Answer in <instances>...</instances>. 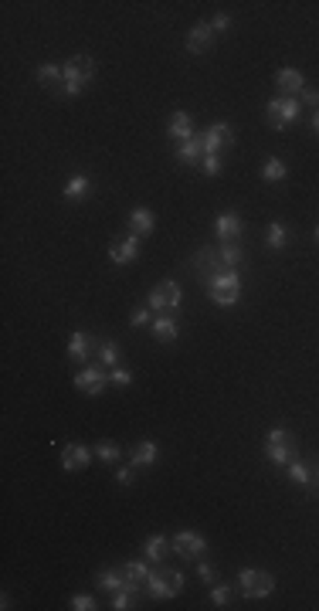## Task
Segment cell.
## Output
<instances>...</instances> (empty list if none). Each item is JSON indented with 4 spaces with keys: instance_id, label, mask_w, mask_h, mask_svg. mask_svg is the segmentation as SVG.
Instances as JSON below:
<instances>
[{
    "instance_id": "30",
    "label": "cell",
    "mask_w": 319,
    "mask_h": 611,
    "mask_svg": "<svg viewBox=\"0 0 319 611\" xmlns=\"http://www.w3.org/2000/svg\"><path fill=\"white\" fill-rule=\"evenodd\" d=\"M122 571H126V578L133 580V584L146 588V580H150V567H146V564H139V561H129V564H122Z\"/></svg>"
},
{
    "instance_id": "19",
    "label": "cell",
    "mask_w": 319,
    "mask_h": 611,
    "mask_svg": "<svg viewBox=\"0 0 319 611\" xmlns=\"http://www.w3.org/2000/svg\"><path fill=\"white\" fill-rule=\"evenodd\" d=\"M153 211L150 207H136V211L129 214V234H136V238H143V234H150L153 231Z\"/></svg>"
},
{
    "instance_id": "39",
    "label": "cell",
    "mask_w": 319,
    "mask_h": 611,
    "mask_svg": "<svg viewBox=\"0 0 319 611\" xmlns=\"http://www.w3.org/2000/svg\"><path fill=\"white\" fill-rule=\"evenodd\" d=\"M299 99H303L306 106L319 109V92H316V89H303V92H299Z\"/></svg>"
},
{
    "instance_id": "22",
    "label": "cell",
    "mask_w": 319,
    "mask_h": 611,
    "mask_svg": "<svg viewBox=\"0 0 319 611\" xmlns=\"http://www.w3.org/2000/svg\"><path fill=\"white\" fill-rule=\"evenodd\" d=\"M129 584H133V580L126 578V571H116V567H112V571H102V574H99V588H106V591H112V595H116V591H119V588H129Z\"/></svg>"
},
{
    "instance_id": "44",
    "label": "cell",
    "mask_w": 319,
    "mask_h": 611,
    "mask_svg": "<svg viewBox=\"0 0 319 611\" xmlns=\"http://www.w3.org/2000/svg\"><path fill=\"white\" fill-rule=\"evenodd\" d=\"M313 129H316V133H319V109H316V112H313Z\"/></svg>"
},
{
    "instance_id": "45",
    "label": "cell",
    "mask_w": 319,
    "mask_h": 611,
    "mask_svg": "<svg viewBox=\"0 0 319 611\" xmlns=\"http://www.w3.org/2000/svg\"><path fill=\"white\" fill-rule=\"evenodd\" d=\"M316 242H319V228H316Z\"/></svg>"
},
{
    "instance_id": "29",
    "label": "cell",
    "mask_w": 319,
    "mask_h": 611,
    "mask_svg": "<svg viewBox=\"0 0 319 611\" xmlns=\"http://www.w3.org/2000/svg\"><path fill=\"white\" fill-rule=\"evenodd\" d=\"M286 242H289V231H286V225H282V221H272V225H269V248H272V252H282V248H286Z\"/></svg>"
},
{
    "instance_id": "1",
    "label": "cell",
    "mask_w": 319,
    "mask_h": 611,
    "mask_svg": "<svg viewBox=\"0 0 319 611\" xmlns=\"http://www.w3.org/2000/svg\"><path fill=\"white\" fill-rule=\"evenodd\" d=\"M61 75H65V85H61L65 95H82L85 85L95 78V61L89 55H75V58H68L61 65Z\"/></svg>"
},
{
    "instance_id": "27",
    "label": "cell",
    "mask_w": 319,
    "mask_h": 611,
    "mask_svg": "<svg viewBox=\"0 0 319 611\" xmlns=\"http://www.w3.org/2000/svg\"><path fill=\"white\" fill-rule=\"evenodd\" d=\"M136 591H139V584H129V588H119V591H116V598H112V608H116V611L136 608Z\"/></svg>"
},
{
    "instance_id": "12",
    "label": "cell",
    "mask_w": 319,
    "mask_h": 611,
    "mask_svg": "<svg viewBox=\"0 0 319 611\" xmlns=\"http://www.w3.org/2000/svg\"><path fill=\"white\" fill-rule=\"evenodd\" d=\"M214 34H217V31H214L211 24H194V31L187 34V51H190V55H204V51H211Z\"/></svg>"
},
{
    "instance_id": "17",
    "label": "cell",
    "mask_w": 319,
    "mask_h": 611,
    "mask_svg": "<svg viewBox=\"0 0 319 611\" xmlns=\"http://www.w3.org/2000/svg\"><path fill=\"white\" fill-rule=\"evenodd\" d=\"M95 350H99V347H95L89 340V333H82V330H75L72 340H68V357H72V360H92V353Z\"/></svg>"
},
{
    "instance_id": "4",
    "label": "cell",
    "mask_w": 319,
    "mask_h": 611,
    "mask_svg": "<svg viewBox=\"0 0 319 611\" xmlns=\"http://www.w3.org/2000/svg\"><path fill=\"white\" fill-rule=\"evenodd\" d=\"M265 116H269V126H272V129H286L292 122H299V99H292V95L272 99V102L265 106Z\"/></svg>"
},
{
    "instance_id": "34",
    "label": "cell",
    "mask_w": 319,
    "mask_h": 611,
    "mask_svg": "<svg viewBox=\"0 0 319 611\" xmlns=\"http://www.w3.org/2000/svg\"><path fill=\"white\" fill-rule=\"evenodd\" d=\"M95 455L102 458V462H119V445H112V442H99V448H95Z\"/></svg>"
},
{
    "instance_id": "28",
    "label": "cell",
    "mask_w": 319,
    "mask_h": 611,
    "mask_svg": "<svg viewBox=\"0 0 319 611\" xmlns=\"http://www.w3.org/2000/svg\"><path fill=\"white\" fill-rule=\"evenodd\" d=\"M38 82L48 85V89H61V85H65V75H61V68H55V65H41V68H38Z\"/></svg>"
},
{
    "instance_id": "18",
    "label": "cell",
    "mask_w": 319,
    "mask_h": 611,
    "mask_svg": "<svg viewBox=\"0 0 319 611\" xmlns=\"http://www.w3.org/2000/svg\"><path fill=\"white\" fill-rule=\"evenodd\" d=\"M177 156H180L183 163H200V160L207 156V146H204V136H190V139H183L180 146H177Z\"/></svg>"
},
{
    "instance_id": "40",
    "label": "cell",
    "mask_w": 319,
    "mask_h": 611,
    "mask_svg": "<svg viewBox=\"0 0 319 611\" xmlns=\"http://www.w3.org/2000/svg\"><path fill=\"white\" fill-rule=\"evenodd\" d=\"M112 384H119V387H126V384H133V374H129V370H119V367H116V370H112Z\"/></svg>"
},
{
    "instance_id": "7",
    "label": "cell",
    "mask_w": 319,
    "mask_h": 611,
    "mask_svg": "<svg viewBox=\"0 0 319 611\" xmlns=\"http://www.w3.org/2000/svg\"><path fill=\"white\" fill-rule=\"evenodd\" d=\"M146 306H150L153 313H177L180 309V286L177 282H160L146 296Z\"/></svg>"
},
{
    "instance_id": "2",
    "label": "cell",
    "mask_w": 319,
    "mask_h": 611,
    "mask_svg": "<svg viewBox=\"0 0 319 611\" xmlns=\"http://www.w3.org/2000/svg\"><path fill=\"white\" fill-rule=\"evenodd\" d=\"M207 289H211V299L217 306H234L242 299V279H238L234 269H228V272L214 275L211 282H207Z\"/></svg>"
},
{
    "instance_id": "23",
    "label": "cell",
    "mask_w": 319,
    "mask_h": 611,
    "mask_svg": "<svg viewBox=\"0 0 319 611\" xmlns=\"http://www.w3.org/2000/svg\"><path fill=\"white\" fill-rule=\"evenodd\" d=\"M167 133L173 139H190L194 136V126H190V116H187V112H173V119H170V126H167Z\"/></svg>"
},
{
    "instance_id": "10",
    "label": "cell",
    "mask_w": 319,
    "mask_h": 611,
    "mask_svg": "<svg viewBox=\"0 0 319 611\" xmlns=\"http://www.w3.org/2000/svg\"><path fill=\"white\" fill-rule=\"evenodd\" d=\"M194 269H198V275H200V279H207V282H211L214 275L228 272V269L221 265V255H217V248H200L198 255H194Z\"/></svg>"
},
{
    "instance_id": "9",
    "label": "cell",
    "mask_w": 319,
    "mask_h": 611,
    "mask_svg": "<svg viewBox=\"0 0 319 611\" xmlns=\"http://www.w3.org/2000/svg\"><path fill=\"white\" fill-rule=\"evenodd\" d=\"M204 550H207V544H204V536H200V534L183 530V534L173 536V553H180L183 561H198Z\"/></svg>"
},
{
    "instance_id": "33",
    "label": "cell",
    "mask_w": 319,
    "mask_h": 611,
    "mask_svg": "<svg viewBox=\"0 0 319 611\" xmlns=\"http://www.w3.org/2000/svg\"><path fill=\"white\" fill-rule=\"evenodd\" d=\"M286 469H289V479H296V482H303V486H309V482H313V475H309V469H306L303 462H296V458H292Z\"/></svg>"
},
{
    "instance_id": "35",
    "label": "cell",
    "mask_w": 319,
    "mask_h": 611,
    "mask_svg": "<svg viewBox=\"0 0 319 611\" xmlns=\"http://www.w3.org/2000/svg\"><path fill=\"white\" fill-rule=\"evenodd\" d=\"M228 601H231V588L228 584H217L211 591V605L214 608H228Z\"/></svg>"
},
{
    "instance_id": "31",
    "label": "cell",
    "mask_w": 319,
    "mask_h": 611,
    "mask_svg": "<svg viewBox=\"0 0 319 611\" xmlns=\"http://www.w3.org/2000/svg\"><path fill=\"white\" fill-rule=\"evenodd\" d=\"M282 177H286V163H282L279 156H272V160H265V163H261V180L275 183V180H282Z\"/></svg>"
},
{
    "instance_id": "26",
    "label": "cell",
    "mask_w": 319,
    "mask_h": 611,
    "mask_svg": "<svg viewBox=\"0 0 319 611\" xmlns=\"http://www.w3.org/2000/svg\"><path fill=\"white\" fill-rule=\"evenodd\" d=\"M170 547H173V544H167V536H150V540L143 544V553H146V561H156V564H160V561L167 557Z\"/></svg>"
},
{
    "instance_id": "38",
    "label": "cell",
    "mask_w": 319,
    "mask_h": 611,
    "mask_svg": "<svg viewBox=\"0 0 319 611\" xmlns=\"http://www.w3.org/2000/svg\"><path fill=\"white\" fill-rule=\"evenodd\" d=\"M200 580L211 588V584H217V567H211V564H200Z\"/></svg>"
},
{
    "instance_id": "15",
    "label": "cell",
    "mask_w": 319,
    "mask_h": 611,
    "mask_svg": "<svg viewBox=\"0 0 319 611\" xmlns=\"http://www.w3.org/2000/svg\"><path fill=\"white\" fill-rule=\"evenodd\" d=\"M242 228H244L242 217H238L234 211H225L217 221H214V231H217V238H221V242H238V238H242Z\"/></svg>"
},
{
    "instance_id": "3",
    "label": "cell",
    "mask_w": 319,
    "mask_h": 611,
    "mask_svg": "<svg viewBox=\"0 0 319 611\" xmlns=\"http://www.w3.org/2000/svg\"><path fill=\"white\" fill-rule=\"evenodd\" d=\"M265 452H269V458H272L275 465H289L292 458H296V438H292L286 428H272L269 438H265Z\"/></svg>"
},
{
    "instance_id": "21",
    "label": "cell",
    "mask_w": 319,
    "mask_h": 611,
    "mask_svg": "<svg viewBox=\"0 0 319 611\" xmlns=\"http://www.w3.org/2000/svg\"><path fill=\"white\" fill-rule=\"evenodd\" d=\"M156 455H160V448H156V442H139L136 448H133V458H129V465H133V469L153 465V462H156Z\"/></svg>"
},
{
    "instance_id": "43",
    "label": "cell",
    "mask_w": 319,
    "mask_h": 611,
    "mask_svg": "<svg viewBox=\"0 0 319 611\" xmlns=\"http://www.w3.org/2000/svg\"><path fill=\"white\" fill-rule=\"evenodd\" d=\"M116 479H119V482H133V469H119Z\"/></svg>"
},
{
    "instance_id": "13",
    "label": "cell",
    "mask_w": 319,
    "mask_h": 611,
    "mask_svg": "<svg viewBox=\"0 0 319 611\" xmlns=\"http://www.w3.org/2000/svg\"><path fill=\"white\" fill-rule=\"evenodd\" d=\"M109 259L116 261V265H129V261L139 259V238L136 234H126L122 242H116L112 248H109Z\"/></svg>"
},
{
    "instance_id": "36",
    "label": "cell",
    "mask_w": 319,
    "mask_h": 611,
    "mask_svg": "<svg viewBox=\"0 0 319 611\" xmlns=\"http://www.w3.org/2000/svg\"><path fill=\"white\" fill-rule=\"evenodd\" d=\"M200 170H204L207 177H217V173H221V156H217V153H207V156L200 160Z\"/></svg>"
},
{
    "instance_id": "41",
    "label": "cell",
    "mask_w": 319,
    "mask_h": 611,
    "mask_svg": "<svg viewBox=\"0 0 319 611\" xmlns=\"http://www.w3.org/2000/svg\"><path fill=\"white\" fill-rule=\"evenodd\" d=\"M150 306H146V309H136V313H133V326H146V323H150Z\"/></svg>"
},
{
    "instance_id": "5",
    "label": "cell",
    "mask_w": 319,
    "mask_h": 611,
    "mask_svg": "<svg viewBox=\"0 0 319 611\" xmlns=\"http://www.w3.org/2000/svg\"><path fill=\"white\" fill-rule=\"evenodd\" d=\"M146 591L153 598H177L183 591V574L180 571H150Z\"/></svg>"
},
{
    "instance_id": "37",
    "label": "cell",
    "mask_w": 319,
    "mask_h": 611,
    "mask_svg": "<svg viewBox=\"0 0 319 611\" xmlns=\"http://www.w3.org/2000/svg\"><path fill=\"white\" fill-rule=\"evenodd\" d=\"M72 608H75V611H92V608H95V601H92L89 595H75V598H72Z\"/></svg>"
},
{
    "instance_id": "11",
    "label": "cell",
    "mask_w": 319,
    "mask_h": 611,
    "mask_svg": "<svg viewBox=\"0 0 319 611\" xmlns=\"http://www.w3.org/2000/svg\"><path fill=\"white\" fill-rule=\"evenodd\" d=\"M200 136H204V146H207V153H221L225 146H231V143H234V129H231L228 122H214L211 129H204Z\"/></svg>"
},
{
    "instance_id": "14",
    "label": "cell",
    "mask_w": 319,
    "mask_h": 611,
    "mask_svg": "<svg viewBox=\"0 0 319 611\" xmlns=\"http://www.w3.org/2000/svg\"><path fill=\"white\" fill-rule=\"evenodd\" d=\"M89 448H82V445H65L61 448V469L65 472H82V469H89Z\"/></svg>"
},
{
    "instance_id": "20",
    "label": "cell",
    "mask_w": 319,
    "mask_h": 611,
    "mask_svg": "<svg viewBox=\"0 0 319 611\" xmlns=\"http://www.w3.org/2000/svg\"><path fill=\"white\" fill-rule=\"evenodd\" d=\"M150 330H153V336H156L160 343H170V340H177V333H180V326H177L173 316H156Z\"/></svg>"
},
{
    "instance_id": "25",
    "label": "cell",
    "mask_w": 319,
    "mask_h": 611,
    "mask_svg": "<svg viewBox=\"0 0 319 611\" xmlns=\"http://www.w3.org/2000/svg\"><path fill=\"white\" fill-rule=\"evenodd\" d=\"M217 255H221V265H225V269H238L242 259H244V252H242V244L238 242H225L217 248Z\"/></svg>"
},
{
    "instance_id": "6",
    "label": "cell",
    "mask_w": 319,
    "mask_h": 611,
    "mask_svg": "<svg viewBox=\"0 0 319 611\" xmlns=\"http://www.w3.org/2000/svg\"><path fill=\"white\" fill-rule=\"evenodd\" d=\"M238 584H242L244 598H269L275 591V578L265 574V571H255V567H244L238 574Z\"/></svg>"
},
{
    "instance_id": "42",
    "label": "cell",
    "mask_w": 319,
    "mask_h": 611,
    "mask_svg": "<svg viewBox=\"0 0 319 611\" xmlns=\"http://www.w3.org/2000/svg\"><path fill=\"white\" fill-rule=\"evenodd\" d=\"M211 28H214V31H228V28H231V17H228V14H217V17H214Z\"/></svg>"
},
{
    "instance_id": "8",
    "label": "cell",
    "mask_w": 319,
    "mask_h": 611,
    "mask_svg": "<svg viewBox=\"0 0 319 611\" xmlns=\"http://www.w3.org/2000/svg\"><path fill=\"white\" fill-rule=\"evenodd\" d=\"M75 387L82 391V394H102V391L109 387L106 370H102V367H85V370H78Z\"/></svg>"
},
{
    "instance_id": "24",
    "label": "cell",
    "mask_w": 319,
    "mask_h": 611,
    "mask_svg": "<svg viewBox=\"0 0 319 611\" xmlns=\"http://www.w3.org/2000/svg\"><path fill=\"white\" fill-rule=\"evenodd\" d=\"M89 190H92V180L89 177H82V173H75L72 180L65 183V200H85Z\"/></svg>"
},
{
    "instance_id": "32",
    "label": "cell",
    "mask_w": 319,
    "mask_h": 611,
    "mask_svg": "<svg viewBox=\"0 0 319 611\" xmlns=\"http://www.w3.org/2000/svg\"><path fill=\"white\" fill-rule=\"evenodd\" d=\"M99 360H102V367H116V364H119V343H112V340H109V343H102V347H99Z\"/></svg>"
},
{
    "instance_id": "16",
    "label": "cell",
    "mask_w": 319,
    "mask_h": 611,
    "mask_svg": "<svg viewBox=\"0 0 319 611\" xmlns=\"http://www.w3.org/2000/svg\"><path fill=\"white\" fill-rule=\"evenodd\" d=\"M275 85L286 92V95H292V99H296V95L306 89V78H303V72H299V68H282V72L275 75Z\"/></svg>"
}]
</instances>
